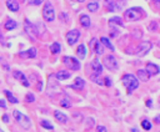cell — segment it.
I'll use <instances>...</instances> for the list:
<instances>
[{"mask_svg": "<svg viewBox=\"0 0 160 132\" xmlns=\"http://www.w3.org/2000/svg\"><path fill=\"white\" fill-rule=\"evenodd\" d=\"M86 122H88V125H86L88 127H92V126H94V120H92V118H88Z\"/></svg>", "mask_w": 160, "mask_h": 132, "instance_id": "obj_34", "label": "cell"}, {"mask_svg": "<svg viewBox=\"0 0 160 132\" xmlns=\"http://www.w3.org/2000/svg\"><path fill=\"white\" fill-rule=\"evenodd\" d=\"M121 82H122V85L125 86V88H126V91H128L129 95H130L134 90H136V88L139 87V80H138V77H135V76L131 75V73H125V75L121 77Z\"/></svg>", "mask_w": 160, "mask_h": 132, "instance_id": "obj_1", "label": "cell"}, {"mask_svg": "<svg viewBox=\"0 0 160 132\" xmlns=\"http://www.w3.org/2000/svg\"><path fill=\"white\" fill-rule=\"evenodd\" d=\"M70 76H71V73H70L69 71H66V70H60V71H58V72L55 73V77H56L59 81L68 80V78H70Z\"/></svg>", "mask_w": 160, "mask_h": 132, "instance_id": "obj_15", "label": "cell"}, {"mask_svg": "<svg viewBox=\"0 0 160 132\" xmlns=\"http://www.w3.org/2000/svg\"><path fill=\"white\" fill-rule=\"evenodd\" d=\"M28 1H29V4H31V5H35V6H36V5H40L44 0H28Z\"/></svg>", "mask_w": 160, "mask_h": 132, "instance_id": "obj_33", "label": "cell"}, {"mask_svg": "<svg viewBox=\"0 0 160 132\" xmlns=\"http://www.w3.org/2000/svg\"><path fill=\"white\" fill-rule=\"evenodd\" d=\"M25 101H26V102H34V101H35L34 95H32V93H26V96H25Z\"/></svg>", "mask_w": 160, "mask_h": 132, "instance_id": "obj_30", "label": "cell"}, {"mask_svg": "<svg viewBox=\"0 0 160 132\" xmlns=\"http://www.w3.org/2000/svg\"><path fill=\"white\" fill-rule=\"evenodd\" d=\"M0 132H4V131H2V130H0Z\"/></svg>", "mask_w": 160, "mask_h": 132, "instance_id": "obj_42", "label": "cell"}, {"mask_svg": "<svg viewBox=\"0 0 160 132\" xmlns=\"http://www.w3.org/2000/svg\"><path fill=\"white\" fill-rule=\"evenodd\" d=\"M154 122L158 123V125H160V115H158V116L154 117Z\"/></svg>", "mask_w": 160, "mask_h": 132, "instance_id": "obj_37", "label": "cell"}, {"mask_svg": "<svg viewBox=\"0 0 160 132\" xmlns=\"http://www.w3.org/2000/svg\"><path fill=\"white\" fill-rule=\"evenodd\" d=\"M76 1H78V2H84L85 0H76Z\"/></svg>", "mask_w": 160, "mask_h": 132, "instance_id": "obj_41", "label": "cell"}, {"mask_svg": "<svg viewBox=\"0 0 160 132\" xmlns=\"http://www.w3.org/2000/svg\"><path fill=\"white\" fill-rule=\"evenodd\" d=\"M100 42L102 44V46H105V47H108L110 51H114L115 50V47L112 46V44L110 42V40L108 39V37H101L100 39Z\"/></svg>", "mask_w": 160, "mask_h": 132, "instance_id": "obj_22", "label": "cell"}, {"mask_svg": "<svg viewBox=\"0 0 160 132\" xmlns=\"http://www.w3.org/2000/svg\"><path fill=\"white\" fill-rule=\"evenodd\" d=\"M109 24L110 25H118V26H122V19L120 16H112L109 19Z\"/></svg>", "mask_w": 160, "mask_h": 132, "instance_id": "obj_21", "label": "cell"}, {"mask_svg": "<svg viewBox=\"0 0 160 132\" xmlns=\"http://www.w3.org/2000/svg\"><path fill=\"white\" fill-rule=\"evenodd\" d=\"M40 126H41L42 128H45V130H52V128H54V126H52L49 121H46V120H41V121H40Z\"/></svg>", "mask_w": 160, "mask_h": 132, "instance_id": "obj_27", "label": "cell"}, {"mask_svg": "<svg viewBox=\"0 0 160 132\" xmlns=\"http://www.w3.org/2000/svg\"><path fill=\"white\" fill-rule=\"evenodd\" d=\"M6 7L10 11H18L19 10V2H18V0H6Z\"/></svg>", "mask_w": 160, "mask_h": 132, "instance_id": "obj_17", "label": "cell"}, {"mask_svg": "<svg viewBox=\"0 0 160 132\" xmlns=\"http://www.w3.org/2000/svg\"><path fill=\"white\" fill-rule=\"evenodd\" d=\"M96 44H98V40L94 37V39H91V41H90V49L94 51L95 50V46H96Z\"/></svg>", "mask_w": 160, "mask_h": 132, "instance_id": "obj_32", "label": "cell"}, {"mask_svg": "<svg viewBox=\"0 0 160 132\" xmlns=\"http://www.w3.org/2000/svg\"><path fill=\"white\" fill-rule=\"evenodd\" d=\"M2 121H4L5 123H8V122H9V116H8V115H4V116H2Z\"/></svg>", "mask_w": 160, "mask_h": 132, "instance_id": "obj_38", "label": "cell"}, {"mask_svg": "<svg viewBox=\"0 0 160 132\" xmlns=\"http://www.w3.org/2000/svg\"><path fill=\"white\" fill-rule=\"evenodd\" d=\"M12 76H14L22 86H25V87H29V86H30V83H29V81H28V78H26V76H25L21 71L14 70V71H12Z\"/></svg>", "mask_w": 160, "mask_h": 132, "instance_id": "obj_10", "label": "cell"}, {"mask_svg": "<svg viewBox=\"0 0 160 132\" xmlns=\"http://www.w3.org/2000/svg\"><path fill=\"white\" fill-rule=\"evenodd\" d=\"M96 131H98V132H108L104 126H98V127H96Z\"/></svg>", "mask_w": 160, "mask_h": 132, "instance_id": "obj_35", "label": "cell"}, {"mask_svg": "<svg viewBox=\"0 0 160 132\" xmlns=\"http://www.w3.org/2000/svg\"><path fill=\"white\" fill-rule=\"evenodd\" d=\"M60 50H61V46H60L59 42H54V44L50 45V51H51L52 54H59Z\"/></svg>", "mask_w": 160, "mask_h": 132, "instance_id": "obj_25", "label": "cell"}, {"mask_svg": "<svg viewBox=\"0 0 160 132\" xmlns=\"http://www.w3.org/2000/svg\"><path fill=\"white\" fill-rule=\"evenodd\" d=\"M141 127L145 130V131H150L151 130V127H152V125H151V122L149 121V120H142L141 121Z\"/></svg>", "mask_w": 160, "mask_h": 132, "instance_id": "obj_26", "label": "cell"}, {"mask_svg": "<svg viewBox=\"0 0 160 132\" xmlns=\"http://www.w3.org/2000/svg\"><path fill=\"white\" fill-rule=\"evenodd\" d=\"M155 1H158V0H155Z\"/></svg>", "mask_w": 160, "mask_h": 132, "instance_id": "obj_43", "label": "cell"}, {"mask_svg": "<svg viewBox=\"0 0 160 132\" xmlns=\"http://www.w3.org/2000/svg\"><path fill=\"white\" fill-rule=\"evenodd\" d=\"M86 7H88V10H89L90 12H95V11H98V9H99V2L91 1V2H89V4L86 5Z\"/></svg>", "mask_w": 160, "mask_h": 132, "instance_id": "obj_24", "label": "cell"}, {"mask_svg": "<svg viewBox=\"0 0 160 132\" xmlns=\"http://www.w3.org/2000/svg\"><path fill=\"white\" fill-rule=\"evenodd\" d=\"M136 76H138V80H140V81H142V82H146L148 80H149V77H150V75L148 73V71L146 70H138V72H136Z\"/></svg>", "mask_w": 160, "mask_h": 132, "instance_id": "obj_16", "label": "cell"}, {"mask_svg": "<svg viewBox=\"0 0 160 132\" xmlns=\"http://www.w3.org/2000/svg\"><path fill=\"white\" fill-rule=\"evenodd\" d=\"M60 106L64 107V108H70V107H71L70 100H69V98H62V100H60Z\"/></svg>", "mask_w": 160, "mask_h": 132, "instance_id": "obj_28", "label": "cell"}, {"mask_svg": "<svg viewBox=\"0 0 160 132\" xmlns=\"http://www.w3.org/2000/svg\"><path fill=\"white\" fill-rule=\"evenodd\" d=\"M0 107L1 108H6V101L5 100H0Z\"/></svg>", "mask_w": 160, "mask_h": 132, "instance_id": "obj_36", "label": "cell"}, {"mask_svg": "<svg viewBox=\"0 0 160 132\" xmlns=\"http://www.w3.org/2000/svg\"><path fill=\"white\" fill-rule=\"evenodd\" d=\"M94 51H95L98 55H101V54L104 52V49H102V44H101L100 41L96 44V46H95V50H94Z\"/></svg>", "mask_w": 160, "mask_h": 132, "instance_id": "obj_29", "label": "cell"}, {"mask_svg": "<svg viewBox=\"0 0 160 132\" xmlns=\"http://www.w3.org/2000/svg\"><path fill=\"white\" fill-rule=\"evenodd\" d=\"M91 68H92V78H95L96 76H100L102 72V65L100 64V61L98 59H94L91 62Z\"/></svg>", "mask_w": 160, "mask_h": 132, "instance_id": "obj_9", "label": "cell"}, {"mask_svg": "<svg viewBox=\"0 0 160 132\" xmlns=\"http://www.w3.org/2000/svg\"><path fill=\"white\" fill-rule=\"evenodd\" d=\"M79 37H80V31L76 30V29L70 30V31L66 34V41H68V44H69L70 46L74 45V44L79 40Z\"/></svg>", "mask_w": 160, "mask_h": 132, "instance_id": "obj_8", "label": "cell"}, {"mask_svg": "<svg viewBox=\"0 0 160 132\" xmlns=\"http://www.w3.org/2000/svg\"><path fill=\"white\" fill-rule=\"evenodd\" d=\"M76 54H78V56L80 57V60L85 59V56H86V49H85V45L80 44V45L78 46V49H76Z\"/></svg>", "mask_w": 160, "mask_h": 132, "instance_id": "obj_20", "label": "cell"}, {"mask_svg": "<svg viewBox=\"0 0 160 132\" xmlns=\"http://www.w3.org/2000/svg\"><path fill=\"white\" fill-rule=\"evenodd\" d=\"M16 26H18V24H16V21H15V20H12V19H8V20L5 21V24H4V27H5L8 31L14 30Z\"/></svg>", "mask_w": 160, "mask_h": 132, "instance_id": "obj_19", "label": "cell"}, {"mask_svg": "<svg viewBox=\"0 0 160 132\" xmlns=\"http://www.w3.org/2000/svg\"><path fill=\"white\" fill-rule=\"evenodd\" d=\"M36 49L35 47H30V49H28V50H25V51H21L20 52V57H22V59H34L35 56H36Z\"/></svg>", "mask_w": 160, "mask_h": 132, "instance_id": "obj_12", "label": "cell"}, {"mask_svg": "<svg viewBox=\"0 0 160 132\" xmlns=\"http://www.w3.org/2000/svg\"><path fill=\"white\" fill-rule=\"evenodd\" d=\"M4 93H5V96H6V98H8V101L10 102V103H18L19 101H18V98L10 92V91H8V90H5L4 91Z\"/></svg>", "mask_w": 160, "mask_h": 132, "instance_id": "obj_23", "label": "cell"}, {"mask_svg": "<svg viewBox=\"0 0 160 132\" xmlns=\"http://www.w3.org/2000/svg\"><path fill=\"white\" fill-rule=\"evenodd\" d=\"M80 24H81V26L82 27H90V25H91V20H90V17L88 16V15H81L80 16Z\"/></svg>", "mask_w": 160, "mask_h": 132, "instance_id": "obj_18", "label": "cell"}, {"mask_svg": "<svg viewBox=\"0 0 160 132\" xmlns=\"http://www.w3.org/2000/svg\"><path fill=\"white\" fill-rule=\"evenodd\" d=\"M142 16H144V10L141 7H130L124 12V17L128 21H138Z\"/></svg>", "mask_w": 160, "mask_h": 132, "instance_id": "obj_2", "label": "cell"}, {"mask_svg": "<svg viewBox=\"0 0 160 132\" xmlns=\"http://www.w3.org/2000/svg\"><path fill=\"white\" fill-rule=\"evenodd\" d=\"M151 47H152V44L150 41H142V42H140L138 45V47L135 50V55L136 56H140V57L141 56H145L151 50Z\"/></svg>", "mask_w": 160, "mask_h": 132, "instance_id": "obj_6", "label": "cell"}, {"mask_svg": "<svg viewBox=\"0 0 160 132\" xmlns=\"http://www.w3.org/2000/svg\"><path fill=\"white\" fill-rule=\"evenodd\" d=\"M146 106H148V107H152V101H151V100H148V101H146Z\"/></svg>", "mask_w": 160, "mask_h": 132, "instance_id": "obj_39", "label": "cell"}, {"mask_svg": "<svg viewBox=\"0 0 160 132\" xmlns=\"http://www.w3.org/2000/svg\"><path fill=\"white\" fill-rule=\"evenodd\" d=\"M155 2H156V5H158V6H160V0H158V1H155Z\"/></svg>", "mask_w": 160, "mask_h": 132, "instance_id": "obj_40", "label": "cell"}, {"mask_svg": "<svg viewBox=\"0 0 160 132\" xmlns=\"http://www.w3.org/2000/svg\"><path fill=\"white\" fill-rule=\"evenodd\" d=\"M145 70L148 71V73L150 76H154V75L160 73V66H158L156 64H152V62H148L146 66H145Z\"/></svg>", "mask_w": 160, "mask_h": 132, "instance_id": "obj_11", "label": "cell"}, {"mask_svg": "<svg viewBox=\"0 0 160 132\" xmlns=\"http://www.w3.org/2000/svg\"><path fill=\"white\" fill-rule=\"evenodd\" d=\"M62 64L70 70V71H78L80 70L81 65H80V61L72 56H64L62 57Z\"/></svg>", "mask_w": 160, "mask_h": 132, "instance_id": "obj_5", "label": "cell"}, {"mask_svg": "<svg viewBox=\"0 0 160 132\" xmlns=\"http://www.w3.org/2000/svg\"><path fill=\"white\" fill-rule=\"evenodd\" d=\"M102 64H104L105 67L109 68L110 71L118 70V61H116V59H115L112 55H108V56H105L104 60H102Z\"/></svg>", "mask_w": 160, "mask_h": 132, "instance_id": "obj_7", "label": "cell"}, {"mask_svg": "<svg viewBox=\"0 0 160 132\" xmlns=\"http://www.w3.org/2000/svg\"><path fill=\"white\" fill-rule=\"evenodd\" d=\"M12 116H14V118L16 120V122H18L24 130H29V128L31 127V120H30L26 115H24L22 112L18 111V110H14V111H12Z\"/></svg>", "mask_w": 160, "mask_h": 132, "instance_id": "obj_3", "label": "cell"}, {"mask_svg": "<svg viewBox=\"0 0 160 132\" xmlns=\"http://www.w3.org/2000/svg\"><path fill=\"white\" fill-rule=\"evenodd\" d=\"M84 86H85V81H84L81 77H76V78H75V81H74V83H71V85H70V87H71V88H74V90H76V91L82 90V88H84Z\"/></svg>", "mask_w": 160, "mask_h": 132, "instance_id": "obj_13", "label": "cell"}, {"mask_svg": "<svg viewBox=\"0 0 160 132\" xmlns=\"http://www.w3.org/2000/svg\"><path fill=\"white\" fill-rule=\"evenodd\" d=\"M102 82H104V85H105V86H108V87H110V86H111V83H112V81H111V78H110V77H104V78H102Z\"/></svg>", "mask_w": 160, "mask_h": 132, "instance_id": "obj_31", "label": "cell"}, {"mask_svg": "<svg viewBox=\"0 0 160 132\" xmlns=\"http://www.w3.org/2000/svg\"><path fill=\"white\" fill-rule=\"evenodd\" d=\"M54 117H55V120H56L58 122H60V123H66V122H68V116H66L65 113H62L61 111H59V110H55V111H54Z\"/></svg>", "mask_w": 160, "mask_h": 132, "instance_id": "obj_14", "label": "cell"}, {"mask_svg": "<svg viewBox=\"0 0 160 132\" xmlns=\"http://www.w3.org/2000/svg\"><path fill=\"white\" fill-rule=\"evenodd\" d=\"M42 17L48 22H51L55 19V10H54L52 4H50V1L45 2L42 6Z\"/></svg>", "mask_w": 160, "mask_h": 132, "instance_id": "obj_4", "label": "cell"}]
</instances>
